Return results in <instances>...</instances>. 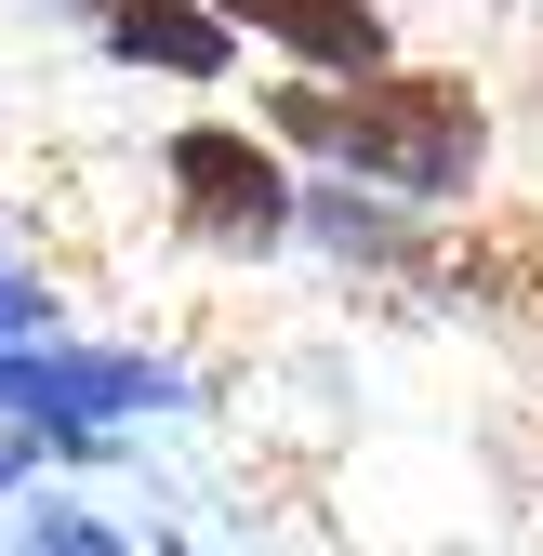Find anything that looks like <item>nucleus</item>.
<instances>
[{"mask_svg":"<svg viewBox=\"0 0 543 556\" xmlns=\"http://www.w3.org/2000/svg\"><path fill=\"white\" fill-rule=\"evenodd\" d=\"M160 173H173L186 239H213V252H279V239L305 226L292 160H279V147H252L239 119H186L173 147H160Z\"/></svg>","mask_w":543,"mask_h":556,"instance_id":"obj_2","label":"nucleus"},{"mask_svg":"<svg viewBox=\"0 0 543 556\" xmlns=\"http://www.w3.org/2000/svg\"><path fill=\"white\" fill-rule=\"evenodd\" d=\"M40 331H53V305L27 292V278H14V265H0V344H40Z\"/></svg>","mask_w":543,"mask_h":556,"instance_id":"obj_6","label":"nucleus"},{"mask_svg":"<svg viewBox=\"0 0 543 556\" xmlns=\"http://www.w3.org/2000/svg\"><path fill=\"white\" fill-rule=\"evenodd\" d=\"M106 53L132 66H160V80H226V53H239V14L226 0H106Z\"/></svg>","mask_w":543,"mask_h":556,"instance_id":"obj_3","label":"nucleus"},{"mask_svg":"<svg viewBox=\"0 0 543 556\" xmlns=\"http://www.w3.org/2000/svg\"><path fill=\"white\" fill-rule=\"evenodd\" d=\"M80 14H106V0H80Z\"/></svg>","mask_w":543,"mask_h":556,"instance_id":"obj_7","label":"nucleus"},{"mask_svg":"<svg viewBox=\"0 0 543 556\" xmlns=\"http://www.w3.org/2000/svg\"><path fill=\"white\" fill-rule=\"evenodd\" d=\"M265 119H279L292 147H318L331 173L412 199V213L464 199V186H478V160H491V106H478V80H464V66H358V93L292 80Z\"/></svg>","mask_w":543,"mask_h":556,"instance_id":"obj_1","label":"nucleus"},{"mask_svg":"<svg viewBox=\"0 0 543 556\" xmlns=\"http://www.w3.org/2000/svg\"><path fill=\"white\" fill-rule=\"evenodd\" d=\"M226 14H239L252 40H279L292 66H318V80L384 66V14H371V0H226Z\"/></svg>","mask_w":543,"mask_h":556,"instance_id":"obj_4","label":"nucleus"},{"mask_svg":"<svg viewBox=\"0 0 543 556\" xmlns=\"http://www.w3.org/2000/svg\"><path fill=\"white\" fill-rule=\"evenodd\" d=\"M27 464H40V410H27V397H0V491H14Z\"/></svg>","mask_w":543,"mask_h":556,"instance_id":"obj_5","label":"nucleus"}]
</instances>
